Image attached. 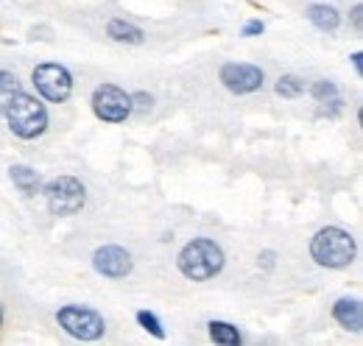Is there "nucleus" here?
Segmentation results:
<instances>
[{"mask_svg": "<svg viewBox=\"0 0 363 346\" xmlns=\"http://www.w3.org/2000/svg\"><path fill=\"white\" fill-rule=\"evenodd\" d=\"M0 115L6 118L9 131H11L17 140H26V143L40 140L48 131V126H50V115H48L45 101H43L40 95L26 92V89H17V92L11 95V101L3 106Z\"/></svg>", "mask_w": 363, "mask_h": 346, "instance_id": "f257e3e1", "label": "nucleus"}, {"mask_svg": "<svg viewBox=\"0 0 363 346\" xmlns=\"http://www.w3.org/2000/svg\"><path fill=\"white\" fill-rule=\"evenodd\" d=\"M177 268L190 282H210V279L221 277V271L227 268L224 246L213 238H193L179 249Z\"/></svg>", "mask_w": 363, "mask_h": 346, "instance_id": "f03ea898", "label": "nucleus"}, {"mask_svg": "<svg viewBox=\"0 0 363 346\" xmlns=\"http://www.w3.org/2000/svg\"><path fill=\"white\" fill-rule=\"evenodd\" d=\"M308 252L318 268L341 271V268H350L358 257V240L352 232H347L341 226H321L311 238Z\"/></svg>", "mask_w": 363, "mask_h": 346, "instance_id": "7ed1b4c3", "label": "nucleus"}, {"mask_svg": "<svg viewBox=\"0 0 363 346\" xmlns=\"http://www.w3.org/2000/svg\"><path fill=\"white\" fill-rule=\"evenodd\" d=\"M40 196L45 199L48 213L56 218H73L87 207V184L70 173H62V176L43 182Z\"/></svg>", "mask_w": 363, "mask_h": 346, "instance_id": "20e7f679", "label": "nucleus"}, {"mask_svg": "<svg viewBox=\"0 0 363 346\" xmlns=\"http://www.w3.org/2000/svg\"><path fill=\"white\" fill-rule=\"evenodd\" d=\"M56 324L65 335H70L73 341H82V344L101 341L106 335V318L87 304H62L56 310Z\"/></svg>", "mask_w": 363, "mask_h": 346, "instance_id": "39448f33", "label": "nucleus"}, {"mask_svg": "<svg viewBox=\"0 0 363 346\" xmlns=\"http://www.w3.org/2000/svg\"><path fill=\"white\" fill-rule=\"evenodd\" d=\"M90 109L101 123H109V126L126 123L135 115L132 112V92H126L123 86L112 84V82H104L92 89Z\"/></svg>", "mask_w": 363, "mask_h": 346, "instance_id": "423d86ee", "label": "nucleus"}, {"mask_svg": "<svg viewBox=\"0 0 363 346\" xmlns=\"http://www.w3.org/2000/svg\"><path fill=\"white\" fill-rule=\"evenodd\" d=\"M31 84H34L37 95L45 104H65L73 95L76 79H73V73L65 65H59V62H43V65H37L31 70Z\"/></svg>", "mask_w": 363, "mask_h": 346, "instance_id": "0eeeda50", "label": "nucleus"}, {"mask_svg": "<svg viewBox=\"0 0 363 346\" xmlns=\"http://www.w3.org/2000/svg\"><path fill=\"white\" fill-rule=\"evenodd\" d=\"M218 82L232 95H255L266 84V73L260 65L252 62H224L218 70Z\"/></svg>", "mask_w": 363, "mask_h": 346, "instance_id": "6e6552de", "label": "nucleus"}, {"mask_svg": "<svg viewBox=\"0 0 363 346\" xmlns=\"http://www.w3.org/2000/svg\"><path fill=\"white\" fill-rule=\"evenodd\" d=\"M92 268L104 279H126L135 271V257L118 243H104L92 252Z\"/></svg>", "mask_w": 363, "mask_h": 346, "instance_id": "1a4fd4ad", "label": "nucleus"}, {"mask_svg": "<svg viewBox=\"0 0 363 346\" xmlns=\"http://www.w3.org/2000/svg\"><path fill=\"white\" fill-rule=\"evenodd\" d=\"M330 313H333V321H335L341 330L361 335V330H363V304H361V299H358V296H341V299H335V302H333V307H330Z\"/></svg>", "mask_w": 363, "mask_h": 346, "instance_id": "9d476101", "label": "nucleus"}, {"mask_svg": "<svg viewBox=\"0 0 363 346\" xmlns=\"http://www.w3.org/2000/svg\"><path fill=\"white\" fill-rule=\"evenodd\" d=\"M305 17L321 34H335L341 28V11L335 6H330V3H311L305 9Z\"/></svg>", "mask_w": 363, "mask_h": 346, "instance_id": "9b49d317", "label": "nucleus"}, {"mask_svg": "<svg viewBox=\"0 0 363 346\" xmlns=\"http://www.w3.org/2000/svg\"><path fill=\"white\" fill-rule=\"evenodd\" d=\"M9 179H11V184L17 187V193H23L26 199H34V196L43 193V176H40L37 168H31V165L14 162V165L9 168Z\"/></svg>", "mask_w": 363, "mask_h": 346, "instance_id": "f8f14e48", "label": "nucleus"}, {"mask_svg": "<svg viewBox=\"0 0 363 346\" xmlns=\"http://www.w3.org/2000/svg\"><path fill=\"white\" fill-rule=\"evenodd\" d=\"M106 37H109L112 43L129 45V48L145 45V31H143L140 26H135V23H129L126 17H112V20L106 23Z\"/></svg>", "mask_w": 363, "mask_h": 346, "instance_id": "ddd939ff", "label": "nucleus"}, {"mask_svg": "<svg viewBox=\"0 0 363 346\" xmlns=\"http://www.w3.org/2000/svg\"><path fill=\"white\" fill-rule=\"evenodd\" d=\"M207 335L210 341L218 346H240L243 344V333L238 330V324L224 321V318H210L207 321Z\"/></svg>", "mask_w": 363, "mask_h": 346, "instance_id": "4468645a", "label": "nucleus"}, {"mask_svg": "<svg viewBox=\"0 0 363 346\" xmlns=\"http://www.w3.org/2000/svg\"><path fill=\"white\" fill-rule=\"evenodd\" d=\"M274 92L279 98H285V101H294V98H299L305 92V79L296 76V73H282L277 79V84H274Z\"/></svg>", "mask_w": 363, "mask_h": 346, "instance_id": "2eb2a0df", "label": "nucleus"}, {"mask_svg": "<svg viewBox=\"0 0 363 346\" xmlns=\"http://www.w3.org/2000/svg\"><path fill=\"white\" fill-rule=\"evenodd\" d=\"M135 321H137V327H143V330H145L148 335H154L157 341H165V327H162V321H160V316H157L154 310H137Z\"/></svg>", "mask_w": 363, "mask_h": 346, "instance_id": "dca6fc26", "label": "nucleus"}, {"mask_svg": "<svg viewBox=\"0 0 363 346\" xmlns=\"http://www.w3.org/2000/svg\"><path fill=\"white\" fill-rule=\"evenodd\" d=\"M308 92H311V98L316 101V104H324V101H330V98H335V95H341V89L335 82H330V79H318L313 84L308 86Z\"/></svg>", "mask_w": 363, "mask_h": 346, "instance_id": "f3484780", "label": "nucleus"}, {"mask_svg": "<svg viewBox=\"0 0 363 346\" xmlns=\"http://www.w3.org/2000/svg\"><path fill=\"white\" fill-rule=\"evenodd\" d=\"M17 89H23V86H20V79H17V73H11V70H0V112H3V106L11 101V95H14Z\"/></svg>", "mask_w": 363, "mask_h": 346, "instance_id": "a211bd4d", "label": "nucleus"}, {"mask_svg": "<svg viewBox=\"0 0 363 346\" xmlns=\"http://www.w3.org/2000/svg\"><path fill=\"white\" fill-rule=\"evenodd\" d=\"M151 109H154V95H151V92H145V89L132 92V112L145 115V112H151Z\"/></svg>", "mask_w": 363, "mask_h": 346, "instance_id": "6ab92c4d", "label": "nucleus"}, {"mask_svg": "<svg viewBox=\"0 0 363 346\" xmlns=\"http://www.w3.org/2000/svg\"><path fill=\"white\" fill-rule=\"evenodd\" d=\"M341 112H344V98L335 95V98H330V101L321 104V112H318V115H321V118H338Z\"/></svg>", "mask_w": 363, "mask_h": 346, "instance_id": "aec40b11", "label": "nucleus"}, {"mask_svg": "<svg viewBox=\"0 0 363 346\" xmlns=\"http://www.w3.org/2000/svg\"><path fill=\"white\" fill-rule=\"evenodd\" d=\"M266 34V23L263 20H246L243 28H240V37L252 40V37H263Z\"/></svg>", "mask_w": 363, "mask_h": 346, "instance_id": "412c9836", "label": "nucleus"}, {"mask_svg": "<svg viewBox=\"0 0 363 346\" xmlns=\"http://www.w3.org/2000/svg\"><path fill=\"white\" fill-rule=\"evenodd\" d=\"M257 268H260L263 274H272L274 268H277V252H274V249H263V252L257 255Z\"/></svg>", "mask_w": 363, "mask_h": 346, "instance_id": "4be33fe9", "label": "nucleus"}, {"mask_svg": "<svg viewBox=\"0 0 363 346\" xmlns=\"http://www.w3.org/2000/svg\"><path fill=\"white\" fill-rule=\"evenodd\" d=\"M350 26H352V31H355V34H361L363 31V6L361 3H355V6H352V11H350Z\"/></svg>", "mask_w": 363, "mask_h": 346, "instance_id": "5701e85b", "label": "nucleus"}, {"mask_svg": "<svg viewBox=\"0 0 363 346\" xmlns=\"http://www.w3.org/2000/svg\"><path fill=\"white\" fill-rule=\"evenodd\" d=\"M350 59H352V67H355V76L361 79V76H363V53H361V50H355V53H352Z\"/></svg>", "mask_w": 363, "mask_h": 346, "instance_id": "b1692460", "label": "nucleus"}, {"mask_svg": "<svg viewBox=\"0 0 363 346\" xmlns=\"http://www.w3.org/2000/svg\"><path fill=\"white\" fill-rule=\"evenodd\" d=\"M3 321H6V313H3V304H0V330H3Z\"/></svg>", "mask_w": 363, "mask_h": 346, "instance_id": "393cba45", "label": "nucleus"}]
</instances>
